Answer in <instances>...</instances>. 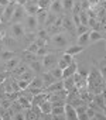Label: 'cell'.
Masks as SVG:
<instances>
[{"instance_id": "4", "label": "cell", "mask_w": 106, "mask_h": 120, "mask_svg": "<svg viewBox=\"0 0 106 120\" xmlns=\"http://www.w3.org/2000/svg\"><path fill=\"white\" fill-rule=\"evenodd\" d=\"M26 11H24V7L20 6V4H16L14 7V11H13V16L10 19V21L7 24H14V23H21L24 19H26Z\"/></svg>"}, {"instance_id": "19", "label": "cell", "mask_w": 106, "mask_h": 120, "mask_svg": "<svg viewBox=\"0 0 106 120\" xmlns=\"http://www.w3.org/2000/svg\"><path fill=\"white\" fill-rule=\"evenodd\" d=\"M27 88H37V89H44V83H42V79L40 75H35L30 82H28V86Z\"/></svg>"}, {"instance_id": "33", "label": "cell", "mask_w": 106, "mask_h": 120, "mask_svg": "<svg viewBox=\"0 0 106 120\" xmlns=\"http://www.w3.org/2000/svg\"><path fill=\"white\" fill-rule=\"evenodd\" d=\"M17 100H19V103L23 106V109H28V107H31V102H30L27 98H24V96L20 95V96L17 98Z\"/></svg>"}, {"instance_id": "2", "label": "cell", "mask_w": 106, "mask_h": 120, "mask_svg": "<svg viewBox=\"0 0 106 120\" xmlns=\"http://www.w3.org/2000/svg\"><path fill=\"white\" fill-rule=\"evenodd\" d=\"M40 59H41V64H42V68L44 69H51L52 67H55L57 65V62H58V56H57V54L55 52H48L47 55H44V56H40Z\"/></svg>"}, {"instance_id": "24", "label": "cell", "mask_w": 106, "mask_h": 120, "mask_svg": "<svg viewBox=\"0 0 106 120\" xmlns=\"http://www.w3.org/2000/svg\"><path fill=\"white\" fill-rule=\"evenodd\" d=\"M57 16H58V14H54V13L48 11V13H47V19H45V23H44V27H42V28H48L49 26L54 24V21H55Z\"/></svg>"}, {"instance_id": "13", "label": "cell", "mask_w": 106, "mask_h": 120, "mask_svg": "<svg viewBox=\"0 0 106 120\" xmlns=\"http://www.w3.org/2000/svg\"><path fill=\"white\" fill-rule=\"evenodd\" d=\"M23 7H24V11H26L27 16H35L37 11H38V4H37V3H30V2H27Z\"/></svg>"}, {"instance_id": "23", "label": "cell", "mask_w": 106, "mask_h": 120, "mask_svg": "<svg viewBox=\"0 0 106 120\" xmlns=\"http://www.w3.org/2000/svg\"><path fill=\"white\" fill-rule=\"evenodd\" d=\"M85 49V47H81V45H71V47H68L67 49H65V52L67 54H69V55H72V56H75V55H78L79 52H82Z\"/></svg>"}, {"instance_id": "47", "label": "cell", "mask_w": 106, "mask_h": 120, "mask_svg": "<svg viewBox=\"0 0 106 120\" xmlns=\"http://www.w3.org/2000/svg\"><path fill=\"white\" fill-rule=\"evenodd\" d=\"M27 0H16V4H20V6H24Z\"/></svg>"}, {"instance_id": "28", "label": "cell", "mask_w": 106, "mask_h": 120, "mask_svg": "<svg viewBox=\"0 0 106 120\" xmlns=\"http://www.w3.org/2000/svg\"><path fill=\"white\" fill-rule=\"evenodd\" d=\"M35 38H37V34H35V33H24V37H23L21 40H24V44H26V47H27V45H30L31 42H34Z\"/></svg>"}, {"instance_id": "18", "label": "cell", "mask_w": 106, "mask_h": 120, "mask_svg": "<svg viewBox=\"0 0 106 120\" xmlns=\"http://www.w3.org/2000/svg\"><path fill=\"white\" fill-rule=\"evenodd\" d=\"M21 56H23V59L21 61L23 62H26L27 65L30 64V62H33V61H35V59H38L40 56H37V54H33V52H30V51H23V54H21Z\"/></svg>"}, {"instance_id": "16", "label": "cell", "mask_w": 106, "mask_h": 120, "mask_svg": "<svg viewBox=\"0 0 106 120\" xmlns=\"http://www.w3.org/2000/svg\"><path fill=\"white\" fill-rule=\"evenodd\" d=\"M49 11H51V13H54V14H64V11H62V3H61V0H54V2H51Z\"/></svg>"}, {"instance_id": "27", "label": "cell", "mask_w": 106, "mask_h": 120, "mask_svg": "<svg viewBox=\"0 0 106 120\" xmlns=\"http://www.w3.org/2000/svg\"><path fill=\"white\" fill-rule=\"evenodd\" d=\"M61 3H62V11H64L65 14H71L74 0H61Z\"/></svg>"}, {"instance_id": "3", "label": "cell", "mask_w": 106, "mask_h": 120, "mask_svg": "<svg viewBox=\"0 0 106 120\" xmlns=\"http://www.w3.org/2000/svg\"><path fill=\"white\" fill-rule=\"evenodd\" d=\"M9 35L10 37H13L16 41H20L23 37H24V27H23V24L21 23H14V24H10V27H9Z\"/></svg>"}, {"instance_id": "14", "label": "cell", "mask_w": 106, "mask_h": 120, "mask_svg": "<svg viewBox=\"0 0 106 120\" xmlns=\"http://www.w3.org/2000/svg\"><path fill=\"white\" fill-rule=\"evenodd\" d=\"M76 69H78L76 62H75V61H74V62H71L65 69H62V79H64V78H68V76H72V75L76 72Z\"/></svg>"}, {"instance_id": "34", "label": "cell", "mask_w": 106, "mask_h": 120, "mask_svg": "<svg viewBox=\"0 0 106 120\" xmlns=\"http://www.w3.org/2000/svg\"><path fill=\"white\" fill-rule=\"evenodd\" d=\"M40 109H41V113H51V102L49 100H44L40 105Z\"/></svg>"}, {"instance_id": "48", "label": "cell", "mask_w": 106, "mask_h": 120, "mask_svg": "<svg viewBox=\"0 0 106 120\" xmlns=\"http://www.w3.org/2000/svg\"><path fill=\"white\" fill-rule=\"evenodd\" d=\"M7 4H9V0H0V6H4L6 7Z\"/></svg>"}, {"instance_id": "46", "label": "cell", "mask_w": 106, "mask_h": 120, "mask_svg": "<svg viewBox=\"0 0 106 120\" xmlns=\"http://www.w3.org/2000/svg\"><path fill=\"white\" fill-rule=\"evenodd\" d=\"M86 2L89 3V6H91V7H95V6L98 4V0H86Z\"/></svg>"}, {"instance_id": "22", "label": "cell", "mask_w": 106, "mask_h": 120, "mask_svg": "<svg viewBox=\"0 0 106 120\" xmlns=\"http://www.w3.org/2000/svg\"><path fill=\"white\" fill-rule=\"evenodd\" d=\"M89 31H91V30H89ZM89 31H86V33L78 35V45L85 47V48L89 45Z\"/></svg>"}, {"instance_id": "32", "label": "cell", "mask_w": 106, "mask_h": 120, "mask_svg": "<svg viewBox=\"0 0 106 120\" xmlns=\"http://www.w3.org/2000/svg\"><path fill=\"white\" fill-rule=\"evenodd\" d=\"M35 34H37V38H41V40H45V41L49 38V35H48L47 30H45V28H42V27H41V28H38V30L35 31Z\"/></svg>"}, {"instance_id": "37", "label": "cell", "mask_w": 106, "mask_h": 120, "mask_svg": "<svg viewBox=\"0 0 106 120\" xmlns=\"http://www.w3.org/2000/svg\"><path fill=\"white\" fill-rule=\"evenodd\" d=\"M51 6V0H38V9L48 10Z\"/></svg>"}, {"instance_id": "52", "label": "cell", "mask_w": 106, "mask_h": 120, "mask_svg": "<svg viewBox=\"0 0 106 120\" xmlns=\"http://www.w3.org/2000/svg\"><path fill=\"white\" fill-rule=\"evenodd\" d=\"M51 2H54V0H51Z\"/></svg>"}, {"instance_id": "53", "label": "cell", "mask_w": 106, "mask_h": 120, "mask_svg": "<svg viewBox=\"0 0 106 120\" xmlns=\"http://www.w3.org/2000/svg\"><path fill=\"white\" fill-rule=\"evenodd\" d=\"M0 24H2V21H0Z\"/></svg>"}, {"instance_id": "41", "label": "cell", "mask_w": 106, "mask_h": 120, "mask_svg": "<svg viewBox=\"0 0 106 120\" xmlns=\"http://www.w3.org/2000/svg\"><path fill=\"white\" fill-rule=\"evenodd\" d=\"M85 113H86V117H88V120H92V119H93V114H95V110H93L92 107L86 106V110H85Z\"/></svg>"}, {"instance_id": "17", "label": "cell", "mask_w": 106, "mask_h": 120, "mask_svg": "<svg viewBox=\"0 0 106 120\" xmlns=\"http://www.w3.org/2000/svg\"><path fill=\"white\" fill-rule=\"evenodd\" d=\"M47 13H48V10H44V9H38V11H37V14H35L37 23H38V28L44 27L45 19H47Z\"/></svg>"}, {"instance_id": "31", "label": "cell", "mask_w": 106, "mask_h": 120, "mask_svg": "<svg viewBox=\"0 0 106 120\" xmlns=\"http://www.w3.org/2000/svg\"><path fill=\"white\" fill-rule=\"evenodd\" d=\"M65 106V105H64ZM64 106H55L51 107V114L52 116H64ZM65 117V116H64Z\"/></svg>"}, {"instance_id": "40", "label": "cell", "mask_w": 106, "mask_h": 120, "mask_svg": "<svg viewBox=\"0 0 106 120\" xmlns=\"http://www.w3.org/2000/svg\"><path fill=\"white\" fill-rule=\"evenodd\" d=\"M38 48H40V47H38L35 42H31L30 45H27V51H30V52H33V54H37Z\"/></svg>"}, {"instance_id": "21", "label": "cell", "mask_w": 106, "mask_h": 120, "mask_svg": "<svg viewBox=\"0 0 106 120\" xmlns=\"http://www.w3.org/2000/svg\"><path fill=\"white\" fill-rule=\"evenodd\" d=\"M92 102H93V103H96L100 109H103V110H105V93H103V92H102V93H98V95H93Z\"/></svg>"}, {"instance_id": "25", "label": "cell", "mask_w": 106, "mask_h": 120, "mask_svg": "<svg viewBox=\"0 0 106 120\" xmlns=\"http://www.w3.org/2000/svg\"><path fill=\"white\" fill-rule=\"evenodd\" d=\"M34 76H35V74H34V72H33V71L28 68V69H27V71H24L21 75H19V76H17V79H23V81H27V82H30V81H31Z\"/></svg>"}, {"instance_id": "29", "label": "cell", "mask_w": 106, "mask_h": 120, "mask_svg": "<svg viewBox=\"0 0 106 120\" xmlns=\"http://www.w3.org/2000/svg\"><path fill=\"white\" fill-rule=\"evenodd\" d=\"M48 71H49V74L54 76L55 79H62V69H61V68H58L57 65H55V67H52V68H51V69H48Z\"/></svg>"}, {"instance_id": "42", "label": "cell", "mask_w": 106, "mask_h": 120, "mask_svg": "<svg viewBox=\"0 0 106 120\" xmlns=\"http://www.w3.org/2000/svg\"><path fill=\"white\" fill-rule=\"evenodd\" d=\"M105 117H106V116H105V112H95L92 120H103Z\"/></svg>"}, {"instance_id": "36", "label": "cell", "mask_w": 106, "mask_h": 120, "mask_svg": "<svg viewBox=\"0 0 106 120\" xmlns=\"http://www.w3.org/2000/svg\"><path fill=\"white\" fill-rule=\"evenodd\" d=\"M86 31H89V27H88V26L79 24V26L75 27V34H76V35H81V34H83V33H86Z\"/></svg>"}, {"instance_id": "50", "label": "cell", "mask_w": 106, "mask_h": 120, "mask_svg": "<svg viewBox=\"0 0 106 120\" xmlns=\"http://www.w3.org/2000/svg\"><path fill=\"white\" fill-rule=\"evenodd\" d=\"M3 11H4V6H0V17H2V14H3Z\"/></svg>"}, {"instance_id": "38", "label": "cell", "mask_w": 106, "mask_h": 120, "mask_svg": "<svg viewBox=\"0 0 106 120\" xmlns=\"http://www.w3.org/2000/svg\"><path fill=\"white\" fill-rule=\"evenodd\" d=\"M78 16H79V21H81V24H83V26H88V19H89V17H88L86 11H85V10H82V11H81Z\"/></svg>"}, {"instance_id": "11", "label": "cell", "mask_w": 106, "mask_h": 120, "mask_svg": "<svg viewBox=\"0 0 106 120\" xmlns=\"http://www.w3.org/2000/svg\"><path fill=\"white\" fill-rule=\"evenodd\" d=\"M102 40H105V33L95 31V30H91L89 31V44H95V42L102 41Z\"/></svg>"}, {"instance_id": "10", "label": "cell", "mask_w": 106, "mask_h": 120, "mask_svg": "<svg viewBox=\"0 0 106 120\" xmlns=\"http://www.w3.org/2000/svg\"><path fill=\"white\" fill-rule=\"evenodd\" d=\"M61 89H64V82H62V79H58L55 82H52L51 85H48L47 88H44V92L49 93V92H57V90H61Z\"/></svg>"}, {"instance_id": "26", "label": "cell", "mask_w": 106, "mask_h": 120, "mask_svg": "<svg viewBox=\"0 0 106 120\" xmlns=\"http://www.w3.org/2000/svg\"><path fill=\"white\" fill-rule=\"evenodd\" d=\"M17 56V54L14 51H7V49H3L2 52H0V61H7V59L10 58H14Z\"/></svg>"}, {"instance_id": "6", "label": "cell", "mask_w": 106, "mask_h": 120, "mask_svg": "<svg viewBox=\"0 0 106 120\" xmlns=\"http://www.w3.org/2000/svg\"><path fill=\"white\" fill-rule=\"evenodd\" d=\"M14 7H16V3H9L6 7H4V11L2 14V17H0V21H2V24H7L13 16V11H14Z\"/></svg>"}, {"instance_id": "9", "label": "cell", "mask_w": 106, "mask_h": 120, "mask_svg": "<svg viewBox=\"0 0 106 120\" xmlns=\"http://www.w3.org/2000/svg\"><path fill=\"white\" fill-rule=\"evenodd\" d=\"M64 116L67 120H76V110L75 107H72L69 103H65L64 106Z\"/></svg>"}, {"instance_id": "20", "label": "cell", "mask_w": 106, "mask_h": 120, "mask_svg": "<svg viewBox=\"0 0 106 120\" xmlns=\"http://www.w3.org/2000/svg\"><path fill=\"white\" fill-rule=\"evenodd\" d=\"M44 100H47V93H45V92H40V93H37V95L33 96V99H31V105L40 106Z\"/></svg>"}, {"instance_id": "12", "label": "cell", "mask_w": 106, "mask_h": 120, "mask_svg": "<svg viewBox=\"0 0 106 120\" xmlns=\"http://www.w3.org/2000/svg\"><path fill=\"white\" fill-rule=\"evenodd\" d=\"M40 76H41V79H42L44 88H47V86H48V85H51L52 82H55V81H58V79H55L54 76H52V75L49 74V71H42V72L40 74Z\"/></svg>"}, {"instance_id": "45", "label": "cell", "mask_w": 106, "mask_h": 120, "mask_svg": "<svg viewBox=\"0 0 106 120\" xmlns=\"http://www.w3.org/2000/svg\"><path fill=\"white\" fill-rule=\"evenodd\" d=\"M81 7H82V10H88L91 6H89V3H88V2H81Z\"/></svg>"}, {"instance_id": "7", "label": "cell", "mask_w": 106, "mask_h": 120, "mask_svg": "<svg viewBox=\"0 0 106 120\" xmlns=\"http://www.w3.org/2000/svg\"><path fill=\"white\" fill-rule=\"evenodd\" d=\"M62 30L69 31V33H75V24L72 21L71 14H62Z\"/></svg>"}, {"instance_id": "51", "label": "cell", "mask_w": 106, "mask_h": 120, "mask_svg": "<svg viewBox=\"0 0 106 120\" xmlns=\"http://www.w3.org/2000/svg\"><path fill=\"white\" fill-rule=\"evenodd\" d=\"M9 3H16V0H9Z\"/></svg>"}, {"instance_id": "30", "label": "cell", "mask_w": 106, "mask_h": 120, "mask_svg": "<svg viewBox=\"0 0 106 120\" xmlns=\"http://www.w3.org/2000/svg\"><path fill=\"white\" fill-rule=\"evenodd\" d=\"M62 82H64V89H65V90H69L72 86H75V82H74V78H72V76L64 78Z\"/></svg>"}, {"instance_id": "39", "label": "cell", "mask_w": 106, "mask_h": 120, "mask_svg": "<svg viewBox=\"0 0 106 120\" xmlns=\"http://www.w3.org/2000/svg\"><path fill=\"white\" fill-rule=\"evenodd\" d=\"M61 58L64 59V61H65L68 65H69L71 62H74V61H75V59H74V56H72V55H69V54H67V52H64V54L61 55Z\"/></svg>"}, {"instance_id": "43", "label": "cell", "mask_w": 106, "mask_h": 120, "mask_svg": "<svg viewBox=\"0 0 106 120\" xmlns=\"http://www.w3.org/2000/svg\"><path fill=\"white\" fill-rule=\"evenodd\" d=\"M17 83H19V88H20V90H23V89H27V86H28V82H27V81H23V79H17Z\"/></svg>"}, {"instance_id": "44", "label": "cell", "mask_w": 106, "mask_h": 120, "mask_svg": "<svg viewBox=\"0 0 106 120\" xmlns=\"http://www.w3.org/2000/svg\"><path fill=\"white\" fill-rule=\"evenodd\" d=\"M57 67H58V68H61V69H65V68L68 67V64H67V62L64 61L62 58H58V62H57Z\"/></svg>"}, {"instance_id": "49", "label": "cell", "mask_w": 106, "mask_h": 120, "mask_svg": "<svg viewBox=\"0 0 106 120\" xmlns=\"http://www.w3.org/2000/svg\"><path fill=\"white\" fill-rule=\"evenodd\" d=\"M4 49V44H3V41H2V37H0V52H2Z\"/></svg>"}, {"instance_id": "35", "label": "cell", "mask_w": 106, "mask_h": 120, "mask_svg": "<svg viewBox=\"0 0 106 120\" xmlns=\"http://www.w3.org/2000/svg\"><path fill=\"white\" fill-rule=\"evenodd\" d=\"M82 11V7H81V2L79 0H74V4H72V10H71V14H79Z\"/></svg>"}, {"instance_id": "1", "label": "cell", "mask_w": 106, "mask_h": 120, "mask_svg": "<svg viewBox=\"0 0 106 120\" xmlns=\"http://www.w3.org/2000/svg\"><path fill=\"white\" fill-rule=\"evenodd\" d=\"M47 44H51L54 48L57 49H62L65 47H68L69 44V40L65 37V34L62 33H58V34H54V35H51L48 40H47Z\"/></svg>"}, {"instance_id": "8", "label": "cell", "mask_w": 106, "mask_h": 120, "mask_svg": "<svg viewBox=\"0 0 106 120\" xmlns=\"http://www.w3.org/2000/svg\"><path fill=\"white\" fill-rule=\"evenodd\" d=\"M21 62V59L20 58H17V56H14V58H10V59H7V61H3V67H4V69L6 71H9V72H11Z\"/></svg>"}, {"instance_id": "5", "label": "cell", "mask_w": 106, "mask_h": 120, "mask_svg": "<svg viewBox=\"0 0 106 120\" xmlns=\"http://www.w3.org/2000/svg\"><path fill=\"white\" fill-rule=\"evenodd\" d=\"M23 21H24L23 27H24L26 33H35L38 30V23H37L35 16H26V19Z\"/></svg>"}, {"instance_id": "15", "label": "cell", "mask_w": 106, "mask_h": 120, "mask_svg": "<svg viewBox=\"0 0 106 120\" xmlns=\"http://www.w3.org/2000/svg\"><path fill=\"white\" fill-rule=\"evenodd\" d=\"M28 68H30L35 75H37V74L40 75V74L44 71L42 64H41V59H40V58H38V59H35V61H33V62H30V64H28Z\"/></svg>"}]
</instances>
